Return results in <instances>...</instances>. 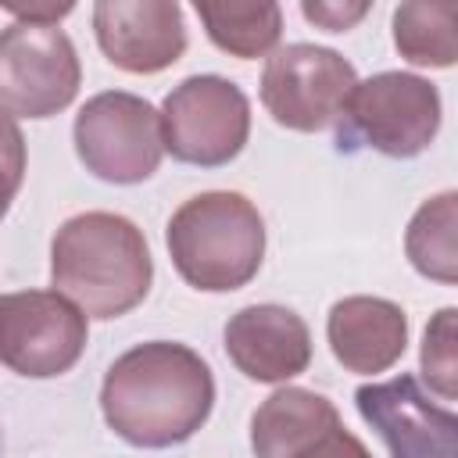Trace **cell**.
I'll use <instances>...</instances> for the list:
<instances>
[{"label":"cell","instance_id":"obj_1","mask_svg":"<svg viewBox=\"0 0 458 458\" xmlns=\"http://www.w3.org/2000/svg\"><path fill=\"white\" fill-rule=\"evenodd\" d=\"M215 376L208 361L172 340L136 344L111 361L100 386L104 422L132 447L186 444L211 415Z\"/></svg>","mask_w":458,"mask_h":458},{"label":"cell","instance_id":"obj_2","mask_svg":"<svg viewBox=\"0 0 458 458\" xmlns=\"http://www.w3.org/2000/svg\"><path fill=\"white\" fill-rule=\"evenodd\" d=\"M50 283L86 318H118L150 293V247L125 215H72L50 240Z\"/></svg>","mask_w":458,"mask_h":458},{"label":"cell","instance_id":"obj_3","mask_svg":"<svg viewBox=\"0 0 458 458\" xmlns=\"http://www.w3.org/2000/svg\"><path fill=\"white\" fill-rule=\"evenodd\" d=\"M175 272L204 293L247 286L265 258V222L233 190H208L175 208L165 233Z\"/></svg>","mask_w":458,"mask_h":458},{"label":"cell","instance_id":"obj_4","mask_svg":"<svg viewBox=\"0 0 458 458\" xmlns=\"http://www.w3.org/2000/svg\"><path fill=\"white\" fill-rule=\"evenodd\" d=\"M340 122V150L365 143L383 157H419L440 129V93L422 75L379 72L351 89Z\"/></svg>","mask_w":458,"mask_h":458},{"label":"cell","instance_id":"obj_5","mask_svg":"<svg viewBox=\"0 0 458 458\" xmlns=\"http://www.w3.org/2000/svg\"><path fill=\"white\" fill-rule=\"evenodd\" d=\"M75 154L104 182L136 186L161 165V114L136 93L107 89L89 97L72 125Z\"/></svg>","mask_w":458,"mask_h":458},{"label":"cell","instance_id":"obj_6","mask_svg":"<svg viewBox=\"0 0 458 458\" xmlns=\"http://www.w3.org/2000/svg\"><path fill=\"white\" fill-rule=\"evenodd\" d=\"M161 143L182 165H229L250 136V104L222 75H190L161 104Z\"/></svg>","mask_w":458,"mask_h":458},{"label":"cell","instance_id":"obj_7","mask_svg":"<svg viewBox=\"0 0 458 458\" xmlns=\"http://www.w3.org/2000/svg\"><path fill=\"white\" fill-rule=\"evenodd\" d=\"M79 82V54L64 29L43 21L0 29V107L7 114L50 118L75 100Z\"/></svg>","mask_w":458,"mask_h":458},{"label":"cell","instance_id":"obj_8","mask_svg":"<svg viewBox=\"0 0 458 458\" xmlns=\"http://www.w3.org/2000/svg\"><path fill=\"white\" fill-rule=\"evenodd\" d=\"M358 72L347 57L315 43L279 47L261 72V104L276 125L293 132H322L340 122Z\"/></svg>","mask_w":458,"mask_h":458},{"label":"cell","instance_id":"obj_9","mask_svg":"<svg viewBox=\"0 0 458 458\" xmlns=\"http://www.w3.org/2000/svg\"><path fill=\"white\" fill-rule=\"evenodd\" d=\"M86 351V315L57 290L0 297V361L25 379L68 372Z\"/></svg>","mask_w":458,"mask_h":458},{"label":"cell","instance_id":"obj_10","mask_svg":"<svg viewBox=\"0 0 458 458\" xmlns=\"http://www.w3.org/2000/svg\"><path fill=\"white\" fill-rule=\"evenodd\" d=\"M354 404L390 458H458L454 411L437 404L415 376L401 372L386 383H365L354 390Z\"/></svg>","mask_w":458,"mask_h":458},{"label":"cell","instance_id":"obj_11","mask_svg":"<svg viewBox=\"0 0 458 458\" xmlns=\"http://www.w3.org/2000/svg\"><path fill=\"white\" fill-rule=\"evenodd\" d=\"M93 32L104 57L132 75L165 72L186 50V21L175 0H100Z\"/></svg>","mask_w":458,"mask_h":458},{"label":"cell","instance_id":"obj_12","mask_svg":"<svg viewBox=\"0 0 458 458\" xmlns=\"http://www.w3.org/2000/svg\"><path fill=\"white\" fill-rule=\"evenodd\" d=\"M225 354L254 383H286L311 361V333L293 308L247 304L225 322Z\"/></svg>","mask_w":458,"mask_h":458},{"label":"cell","instance_id":"obj_13","mask_svg":"<svg viewBox=\"0 0 458 458\" xmlns=\"http://www.w3.org/2000/svg\"><path fill=\"white\" fill-rule=\"evenodd\" d=\"M326 336L333 358L358 376L386 372L408 347V315L386 297H344L329 308Z\"/></svg>","mask_w":458,"mask_h":458},{"label":"cell","instance_id":"obj_14","mask_svg":"<svg viewBox=\"0 0 458 458\" xmlns=\"http://www.w3.org/2000/svg\"><path fill=\"white\" fill-rule=\"evenodd\" d=\"M333 426H340L333 401L304 386H279L250 419V451L254 458H297Z\"/></svg>","mask_w":458,"mask_h":458},{"label":"cell","instance_id":"obj_15","mask_svg":"<svg viewBox=\"0 0 458 458\" xmlns=\"http://www.w3.org/2000/svg\"><path fill=\"white\" fill-rule=\"evenodd\" d=\"M394 47L422 68H451L458 61V4L411 0L394 7Z\"/></svg>","mask_w":458,"mask_h":458},{"label":"cell","instance_id":"obj_16","mask_svg":"<svg viewBox=\"0 0 458 458\" xmlns=\"http://www.w3.org/2000/svg\"><path fill=\"white\" fill-rule=\"evenodd\" d=\"M454 225H458V193L444 190L429 197L408 222L404 233V254L411 268L426 279H437L444 286L458 283V243H454Z\"/></svg>","mask_w":458,"mask_h":458},{"label":"cell","instance_id":"obj_17","mask_svg":"<svg viewBox=\"0 0 458 458\" xmlns=\"http://www.w3.org/2000/svg\"><path fill=\"white\" fill-rule=\"evenodd\" d=\"M197 18L208 29V39L233 57H261L279 43L283 11L272 0L258 4H193Z\"/></svg>","mask_w":458,"mask_h":458},{"label":"cell","instance_id":"obj_18","mask_svg":"<svg viewBox=\"0 0 458 458\" xmlns=\"http://www.w3.org/2000/svg\"><path fill=\"white\" fill-rule=\"evenodd\" d=\"M454 308H440L426 333H422V351H419V372L429 383V390L440 401L458 397V361H454Z\"/></svg>","mask_w":458,"mask_h":458},{"label":"cell","instance_id":"obj_19","mask_svg":"<svg viewBox=\"0 0 458 458\" xmlns=\"http://www.w3.org/2000/svg\"><path fill=\"white\" fill-rule=\"evenodd\" d=\"M21 179H25V136L14 114L0 107V218L7 215L14 193L21 190Z\"/></svg>","mask_w":458,"mask_h":458},{"label":"cell","instance_id":"obj_20","mask_svg":"<svg viewBox=\"0 0 458 458\" xmlns=\"http://www.w3.org/2000/svg\"><path fill=\"white\" fill-rule=\"evenodd\" d=\"M301 14L308 21H315L318 29H326V32H347L351 25H358L369 14V4H329V0L311 4V0H304Z\"/></svg>","mask_w":458,"mask_h":458},{"label":"cell","instance_id":"obj_21","mask_svg":"<svg viewBox=\"0 0 458 458\" xmlns=\"http://www.w3.org/2000/svg\"><path fill=\"white\" fill-rule=\"evenodd\" d=\"M297 458H372V454H369V447H365L351 429H344V422H340V426L326 429L318 440H311Z\"/></svg>","mask_w":458,"mask_h":458},{"label":"cell","instance_id":"obj_22","mask_svg":"<svg viewBox=\"0 0 458 458\" xmlns=\"http://www.w3.org/2000/svg\"><path fill=\"white\" fill-rule=\"evenodd\" d=\"M18 21H43V25H57L68 11H72V4H36V7H7Z\"/></svg>","mask_w":458,"mask_h":458},{"label":"cell","instance_id":"obj_23","mask_svg":"<svg viewBox=\"0 0 458 458\" xmlns=\"http://www.w3.org/2000/svg\"><path fill=\"white\" fill-rule=\"evenodd\" d=\"M0 454H4V444H0Z\"/></svg>","mask_w":458,"mask_h":458}]
</instances>
